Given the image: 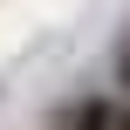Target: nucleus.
<instances>
[{"label": "nucleus", "instance_id": "nucleus-1", "mask_svg": "<svg viewBox=\"0 0 130 130\" xmlns=\"http://www.w3.org/2000/svg\"><path fill=\"white\" fill-rule=\"evenodd\" d=\"M117 110L123 103H110V96H82L55 117V130H117Z\"/></svg>", "mask_w": 130, "mask_h": 130}, {"label": "nucleus", "instance_id": "nucleus-2", "mask_svg": "<svg viewBox=\"0 0 130 130\" xmlns=\"http://www.w3.org/2000/svg\"><path fill=\"white\" fill-rule=\"evenodd\" d=\"M117 89H123V96H130V41H123V48H117Z\"/></svg>", "mask_w": 130, "mask_h": 130}, {"label": "nucleus", "instance_id": "nucleus-3", "mask_svg": "<svg viewBox=\"0 0 130 130\" xmlns=\"http://www.w3.org/2000/svg\"><path fill=\"white\" fill-rule=\"evenodd\" d=\"M117 130H130V110H117Z\"/></svg>", "mask_w": 130, "mask_h": 130}]
</instances>
